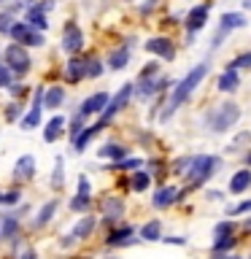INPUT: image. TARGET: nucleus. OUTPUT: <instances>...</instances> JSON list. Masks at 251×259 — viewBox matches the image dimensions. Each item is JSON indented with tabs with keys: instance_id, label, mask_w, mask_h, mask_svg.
<instances>
[{
	"instance_id": "51",
	"label": "nucleus",
	"mask_w": 251,
	"mask_h": 259,
	"mask_svg": "<svg viewBox=\"0 0 251 259\" xmlns=\"http://www.w3.org/2000/svg\"><path fill=\"white\" fill-rule=\"evenodd\" d=\"M243 159H246V165H248V167H251V149H248V151H246V154H243Z\"/></svg>"
},
{
	"instance_id": "38",
	"label": "nucleus",
	"mask_w": 251,
	"mask_h": 259,
	"mask_svg": "<svg viewBox=\"0 0 251 259\" xmlns=\"http://www.w3.org/2000/svg\"><path fill=\"white\" fill-rule=\"evenodd\" d=\"M103 73H105L103 62L97 57H87V78H100Z\"/></svg>"
},
{
	"instance_id": "16",
	"label": "nucleus",
	"mask_w": 251,
	"mask_h": 259,
	"mask_svg": "<svg viewBox=\"0 0 251 259\" xmlns=\"http://www.w3.org/2000/svg\"><path fill=\"white\" fill-rule=\"evenodd\" d=\"M100 210L105 216V224H113V222H119V219L124 216V200L116 197V194H108V197L100 200Z\"/></svg>"
},
{
	"instance_id": "17",
	"label": "nucleus",
	"mask_w": 251,
	"mask_h": 259,
	"mask_svg": "<svg viewBox=\"0 0 251 259\" xmlns=\"http://www.w3.org/2000/svg\"><path fill=\"white\" fill-rule=\"evenodd\" d=\"M87 78V57H76L73 54L68 65H65V81L68 84H78V81Z\"/></svg>"
},
{
	"instance_id": "23",
	"label": "nucleus",
	"mask_w": 251,
	"mask_h": 259,
	"mask_svg": "<svg viewBox=\"0 0 251 259\" xmlns=\"http://www.w3.org/2000/svg\"><path fill=\"white\" fill-rule=\"evenodd\" d=\"M133 235H135V230L130 224H124V227H119V230H113L105 243H108L111 248H116V246H133V243H135Z\"/></svg>"
},
{
	"instance_id": "26",
	"label": "nucleus",
	"mask_w": 251,
	"mask_h": 259,
	"mask_svg": "<svg viewBox=\"0 0 251 259\" xmlns=\"http://www.w3.org/2000/svg\"><path fill=\"white\" fill-rule=\"evenodd\" d=\"M238 87H240V76H238V70H232V68H227L222 76L216 78V89H219V92H235Z\"/></svg>"
},
{
	"instance_id": "25",
	"label": "nucleus",
	"mask_w": 251,
	"mask_h": 259,
	"mask_svg": "<svg viewBox=\"0 0 251 259\" xmlns=\"http://www.w3.org/2000/svg\"><path fill=\"white\" fill-rule=\"evenodd\" d=\"M62 130H65V116H62V113H54V116L46 121V130H44V141H46V143H54L57 138L62 135Z\"/></svg>"
},
{
	"instance_id": "49",
	"label": "nucleus",
	"mask_w": 251,
	"mask_h": 259,
	"mask_svg": "<svg viewBox=\"0 0 251 259\" xmlns=\"http://www.w3.org/2000/svg\"><path fill=\"white\" fill-rule=\"evenodd\" d=\"M205 197H208V200H222V192L211 189V192H205Z\"/></svg>"
},
{
	"instance_id": "2",
	"label": "nucleus",
	"mask_w": 251,
	"mask_h": 259,
	"mask_svg": "<svg viewBox=\"0 0 251 259\" xmlns=\"http://www.w3.org/2000/svg\"><path fill=\"white\" fill-rule=\"evenodd\" d=\"M238 119H240V105L232 103V100H227V103L216 105V108L208 113L205 124H208L211 133L222 135V133H227V130H232L235 124H238Z\"/></svg>"
},
{
	"instance_id": "6",
	"label": "nucleus",
	"mask_w": 251,
	"mask_h": 259,
	"mask_svg": "<svg viewBox=\"0 0 251 259\" xmlns=\"http://www.w3.org/2000/svg\"><path fill=\"white\" fill-rule=\"evenodd\" d=\"M246 24H248V22H246V16H243L240 11H227V14H222V19H219V30H216L214 40H211V52L222 49L224 38L230 35V32H235V30L246 27Z\"/></svg>"
},
{
	"instance_id": "50",
	"label": "nucleus",
	"mask_w": 251,
	"mask_h": 259,
	"mask_svg": "<svg viewBox=\"0 0 251 259\" xmlns=\"http://www.w3.org/2000/svg\"><path fill=\"white\" fill-rule=\"evenodd\" d=\"M154 6H157V0H149V3H146V6H141V11H143V14H149Z\"/></svg>"
},
{
	"instance_id": "7",
	"label": "nucleus",
	"mask_w": 251,
	"mask_h": 259,
	"mask_svg": "<svg viewBox=\"0 0 251 259\" xmlns=\"http://www.w3.org/2000/svg\"><path fill=\"white\" fill-rule=\"evenodd\" d=\"M173 84L168 76H162V73H157V76H143L138 78L135 84V97L138 100H151V97H157L159 92H165V89Z\"/></svg>"
},
{
	"instance_id": "36",
	"label": "nucleus",
	"mask_w": 251,
	"mask_h": 259,
	"mask_svg": "<svg viewBox=\"0 0 251 259\" xmlns=\"http://www.w3.org/2000/svg\"><path fill=\"white\" fill-rule=\"evenodd\" d=\"M62 184H65V159L57 157L54 173H52V186H54V189H62Z\"/></svg>"
},
{
	"instance_id": "52",
	"label": "nucleus",
	"mask_w": 251,
	"mask_h": 259,
	"mask_svg": "<svg viewBox=\"0 0 251 259\" xmlns=\"http://www.w3.org/2000/svg\"><path fill=\"white\" fill-rule=\"evenodd\" d=\"M222 259H243V256H238V254H224Z\"/></svg>"
},
{
	"instance_id": "41",
	"label": "nucleus",
	"mask_w": 251,
	"mask_h": 259,
	"mask_svg": "<svg viewBox=\"0 0 251 259\" xmlns=\"http://www.w3.org/2000/svg\"><path fill=\"white\" fill-rule=\"evenodd\" d=\"M235 232V224H232V219H224V222H219L214 227V238H222V235H232Z\"/></svg>"
},
{
	"instance_id": "24",
	"label": "nucleus",
	"mask_w": 251,
	"mask_h": 259,
	"mask_svg": "<svg viewBox=\"0 0 251 259\" xmlns=\"http://www.w3.org/2000/svg\"><path fill=\"white\" fill-rule=\"evenodd\" d=\"M127 154H130V149H127V146H121V143H116V141H111V143H105V146L97 149V157H100V159H111V162L124 159Z\"/></svg>"
},
{
	"instance_id": "3",
	"label": "nucleus",
	"mask_w": 251,
	"mask_h": 259,
	"mask_svg": "<svg viewBox=\"0 0 251 259\" xmlns=\"http://www.w3.org/2000/svg\"><path fill=\"white\" fill-rule=\"evenodd\" d=\"M219 167V157H214V154H197V157L192 159L189 170H186V181H189V186H184V189H194V186L205 184L211 176L216 173Z\"/></svg>"
},
{
	"instance_id": "8",
	"label": "nucleus",
	"mask_w": 251,
	"mask_h": 259,
	"mask_svg": "<svg viewBox=\"0 0 251 259\" xmlns=\"http://www.w3.org/2000/svg\"><path fill=\"white\" fill-rule=\"evenodd\" d=\"M8 35H11L14 44H22V46H35L38 49V46L46 44V35L40 30L32 27L30 22H14V27H11Z\"/></svg>"
},
{
	"instance_id": "9",
	"label": "nucleus",
	"mask_w": 251,
	"mask_h": 259,
	"mask_svg": "<svg viewBox=\"0 0 251 259\" xmlns=\"http://www.w3.org/2000/svg\"><path fill=\"white\" fill-rule=\"evenodd\" d=\"M60 46H62V52L65 54H78L81 49H84V32H81V27L73 19L65 22V27H62V38H60Z\"/></svg>"
},
{
	"instance_id": "13",
	"label": "nucleus",
	"mask_w": 251,
	"mask_h": 259,
	"mask_svg": "<svg viewBox=\"0 0 251 259\" xmlns=\"http://www.w3.org/2000/svg\"><path fill=\"white\" fill-rule=\"evenodd\" d=\"M44 95H46V89L44 87H38L35 89V95H32V105H30V111H27V116L22 119V130L24 133H30V130H35L40 124V116H44Z\"/></svg>"
},
{
	"instance_id": "18",
	"label": "nucleus",
	"mask_w": 251,
	"mask_h": 259,
	"mask_svg": "<svg viewBox=\"0 0 251 259\" xmlns=\"http://www.w3.org/2000/svg\"><path fill=\"white\" fill-rule=\"evenodd\" d=\"M57 210H60V200H46L44 205H40V210L35 213V219H32V230H44V227L54 219Z\"/></svg>"
},
{
	"instance_id": "21",
	"label": "nucleus",
	"mask_w": 251,
	"mask_h": 259,
	"mask_svg": "<svg viewBox=\"0 0 251 259\" xmlns=\"http://www.w3.org/2000/svg\"><path fill=\"white\" fill-rule=\"evenodd\" d=\"M251 189V167H240L230 178V194H243Z\"/></svg>"
},
{
	"instance_id": "43",
	"label": "nucleus",
	"mask_w": 251,
	"mask_h": 259,
	"mask_svg": "<svg viewBox=\"0 0 251 259\" xmlns=\"http://www.w3.org/2000/svg\"><path fill=\"white\" fill-rule=\"evenodd\" d=\"M22 119V103H11V105H8V108H6V121H19Z\"/></svg>"
},
{
	"instance_id": "22",
	"label": "nucleus",
	"mask_w": 251,
	"mask_h": 259,
	"mask_svg": "<svg viewBox=\"0 0 251 259\" xmlns=\"http://www.w3.org/2000/svg\"><path fill=\"white\" fill-rule=\"evenodd\" d=\"M130 49H133V44H124V46L113 49V52L108 54V60H105V65H108L111 70H124L127 62H130Z\"/></svg>"
},
{
	"instance_id": "56",
	"label": "nucleus",
	"mask_w": 251,
	"mask_h": 259,
	"mask_svg": "<svg viewBox=\"0 0 251 259\" xmlns=\"http://www.w3.org/2000/svg\"><path fill=\"white\" fill-rule=\"evenodd\" d=\"M248 259H251V256H248Z\"/></svg>"
},
{
	"instance_id": "42",
	"label": "nucleus",
	"mask_w": 251,
	"mask_h": 259,
	"mask_svg": "<svg viewBox=\"0 0 251 259\" xmlns=\"http://www.w3.org/2000/svg\"><path fill=\"white\" fill-rule=\"evenodd\" d=\"M11 81H14L11 68H8L6 62H0V89H8V87H11Z\"/></svg>"
},
{
	"instance_id": "33",
	"label": "nucleus",
	"mask_w": 251,
	"mask_h": 259,
	"mask_svg": "<svg viewBox=\"0 0 251 259\" xmlns=\"http://www.w3.org/2000/svg\"><path fill=\"white\" fill-rule=\"evenodd\" d=\"M22 202V192L19 189H0V208H14Z\"/></svg>"
},
{
	"instance_id": "31",
	"label": "nucleus",
	"mask_w": 251,
	"mask_h": 259,
	"mask_svg": "<svg viewBox=\"0 0 251 259\" xmlns=\"http://www.w3.org/2000/svg\"><path fill=\"white\" fill-rule=\"evenodd\" d=\"M141 240H146V243L162 240V224H159V219H151V222H146L141 227Z\"/></svg>"
},
{
	"instance_id": "54",
	"label": "nucleus",
	"mask_w": 251,
	"mask_h": 259,
	"mask_svg": "<svg viewBox=\"0 0 251 259\" xmlns=\"http://www.w3.org/2000/svg\"><path fill=\"white\" fill-rule=\"evenodd\" d=\"M243 227H246V230L251 232V219H246V222H243Z\"/></svg>"
},
{
	"instance_id": "37",
	"label": "nucleus",
	"mask_w": 251,
	"mask_h": 259,
	"mask_svg": "<svg viewBox=\"0 0 251 259\" xmlns=\"http://www.w3.org/2000/svg\"><path fill=\"white\" fill-rule=\"evenodd\" d=\"M192 159H194V154H184V157H178V159L173 162V167H170V173H173V176H186V170H189Z\"/></svg>"
},
{
	"instance_id": "34",
	"label": "nucleus",
	"mask_w": 251,
	"mask_h": 259,
	"mask_svg": "<svg viewBox=\"0 0 251 259\" xmlns=\"http://www.w3.org/2000/svg\"><path fill=\"white\" fill-rule=\"evenodd\" d=\"M138 167H143V159H138V157H124L108 165V170H138Z\"/></svg>"
},
{
	"instance_id": "46",
	"label": "nucleus",
	"mask_w": 251,
	"mask_h": 259,
	"mask_svg": "<svg viewBox=\"0 0 251 259\" xmlns=\"http://www.w3.org/2000/svg\"><path fill=\"white\" fill-rule=\"evenodd\" d=\"M8 92H11V97H22L27 92V84H14V87H8Z\"/></svg>"
},
{
	"instance_id": "39",
	"label": "nucleus",
	"mask_w": 251,
	"mask_h": 259,
	"mask_svg": "<svg viewBox=\"0 0 251 259\" xmlns=\"http://www.w3.org/2000/svg\"><path fill=\"white\" fill-rule=\"evenodd\" d=\"M14 22H16V14L8 11V8H3V11H0V32H3V35H8V32H11V27H14Z\"/></svg>"
},
{
	"instance_id": "4",
	"label": "nucleus",
	"mask_w": 251,
	"mask_h": 259,
	"mask_svg": "<svg viewBox=\"0 0 251 259\" xmlns=\"http://www.w3.org/2000/svg\"><path fill=\"white\" fill-rule=\"evenodd\" d=\"M6 65L11 68L14 73V78H24L30 73L32 68V60H30V54H27V46H22V44H11V46H6Z\"/></svg>"
},
{
	"instance_id": "29",
	"label": "nucleus",
	"mask_w": 251,
	"mask_h": 259,
	"mask_svg": "<svg viewBox=\"0 0 251 259\" xmlns=\"http://www.w3.org/2000/svg\"><path fill=\"white\" fill-rule=\"evenodd\" d=\"M130 186H133V192H146L151 186V173L149 170H143V167H138V170H133V178H130Z\"/></svg>"
},
{
	"instance_id": "19",
	"label": "nucleus",
	"mask_w": 251,
	"mask_h": 259,
	"mask_svg": "<svg viewBox=\"0 0 251 259\" xmlns=\"http://www.w3.org/2000/svg\"><path fill=\"white\" fill-rule=\"evenodd\" d=\"M176 200H178V189H176V186H159V189L154 192V197H151V205L157 210H165V208L173 205Z\"/></svg>"
},
{
	"instance_id": "32",
	"label": "nucleus",
	"mask_w": 251,
	"mask_h": 259,
	"mask_svg": "<svg viewBox=\"0 0 251 259\" xmlns=\"http://www.w3.org/2000/svg\"><path fill=\"white\" fill-rule=\"evenodd\" d=\"M235 243H238V238H232V235H222V238L214 240V246H211V254H214V259H222L224 251H230Z\"/></svg>"
},
{
	"instance_id": "48",
	"label": "nucleus",
	"mask_w": 251,
	"mask_h": 259,
	"mask_svg": "<svg viewBox=\"0 0 251 259\" xmlns=\"http://www.w3.org/2000/svg\"><path fill=\"white\" fill-rule=\"evenodd\" d=\"M19 259H38V254H35V251H32V248H24Z\"/></svg>"
},
{
	"instance_id": "14",
	"label": "nucleus",
	"mask_w": 251,
	"mask_h": 259,
	"mask_svg": "<svg viewBox=\"0 0 251 259\" xmlns=\"http://www.w3.org/2000/svg\"><path fill=\"white\" fill-rule=\"evenodd\" d=\"M108 100H111V95L100 89V92H92L89 97H84L81 105H78V111L84 113V116H100V113L105 111V105H108Z\"/></svg>"
},
{
	"instance_id": "40",
	"label": "nucleus",
	"mask_w": 251,
	"mask_h": 259,
	"mask_svg": "<svg viewBox=\"0 0 251 259\" xmlns=\"http://www.w3.org/2000/svg\"><path fill=\"white\" fill-rule=\"evenodd\" d=\"M227 68H232V70L251 68V52H243V54H238V57H232V60L227 62Z\"/></svg>"
},
{
	"instance_id": "44",
	"label": "nucleus",
	"mask_w": 251,
	"mask_h": 259,
	"mask_svg": "<svg viewBox=\"0 0 251 259\" xmlns=\"http://www.w3.org/2000/svg\"><path fill=\"white\" fill-rule=\"evenodd\" d=\"M240 213H251V197H248V200H243V202H238L235 208L227 210V216H240Z\"/></svg>"
},
{
	"instance_id": "47",
	"label": "nucleus",
	"mask_w": 251,
	"mask_h": 259,
	"mask_svg": "<svg viewBox=\"0 0 251 259\" xmlns=\"http://www.w3.org/2000/svg\"><path fill=\"white\" fill-rule=\"evenodd\" d=\"M165 243H170V246H186V238H181V235H170V238H162Z\"/></svg>"
},
{
	"instance_id": "10",
	"label": "nucleus",
	"mask_w": 251,
	"mask_h": 259,
	"mask_svg": "<svg viewBox=\"0 0 251 259\" xmlns=\"http://www.w3.org/2000/svg\"><path fill=\"white\" fill-rule=\"evenodd\" d=\"M89 205H92V184H89V178L81 173L78 176V189L70 197V210L73 213H87Z\"/></svg>"
},
{
	"instance_id": "55",
	"label": "nucleus",
	"mask_w": 251,
	"mask_h": 259,
	"mask_svg": "<svg viewBox=\"0 0 251 259\" xmlns=\"http://www.w3.org/2000/svg\"><path fill=\"white\" fill-rule=\"evenodd\" d=\"M0 3H3V0H0Z\"/></svg>"
},
{
	"instance_id": "20",
	"label": "nucleus",
	"mask_w": 251,
	"mask_h": 259,
	"mask_svg": "<svg viewBox=\"0 0 251 259\" xmlns=\"http://www.w3.org/2000/svg\"><path fill=\"white\" fill-rule=\"evenodd\" d=\"M16 240L19 238V216L14 213H3L0 216V240Z\"/></svg>"
},
{
	"instance_id": "27",
	"label": "nucleus",
	"mask_w": 251,
	"mask_h": 259,
	"mask_svg": "<svg viewBox=\"0 0 251 259\" xmlns=\"http://www.w3.org/2000/svg\"><path fill=\"white\" fill-rule=\"evenodd\" d=\"M100 130H103L100 124H89V127H84V130L78 133V138L73 141V151H76V154H81V151L87 149V143L92 141V138H95L97 133H100Z\"/></svg>"
},
{
	"instance_id": "35",
	"label": "nucleus",
	"mask_w": 251,
	"mask_h": 259,
	"mask_svg": "<svg viewBox=\"0 0 251 259\" xmlns=\"http://www.w3.org/2000/svg\"><path fill=\"white\" fill-rule=\"evenodd\" d=\"M84 119H87V116H84L81 111H76V113L70 116V130H68V135H70V143L76 141V138H78V133L87 127V124H84Z\"/></svg>"
},
{
	"instance_id": "45",
	"label": "nucleus",
	"mask_w": 251,
	"mask_h": 259,
	"mask_svg": "<svg viewBox=\"0 0 251 259\" xmlns=\"http://www.w3.org/2000/svg\"><path fill=\"white\" fill-rule=\"evenodd\" d=\"M157 73H159V65H157V62H146V68L141 70V76H138V78H143V76H157Z\"/></svg>"
},
{
	"instance_id": "28",
	"label": "nucleus",
	"mask_w": 251,
	"mask_h": 259,
	"mask_svg": "<svg viewBox=\"0 0 251 259\" xmlns=\"http://www.w3.org/2000/svg\"><path fill=\"white\" fill-rule=\"evenodd\" d=\"M95 227H97V219L95 216H81L78 222H76V227H73V235H76L78 240H87L89 235L95 232Z\"/></svg>"
},
{
	"instance_id": "11",
	"label": "nucleus",
	"mask_w": 251,
	"mask_h": 259,
	"mask_svg": "<svg viewBox=\"0 0 251 259\" xmlns=\"http://www.w3.org/2000/svg\"><path fill=\"white\" fill-rule=\"evenodd\" d=\"M208 14H211V0L208 3H197L192 6L189 11H186V32H189V38L194 35V32H200L202 27L208 24Z\"/></svg>"
},
{
	"instance_id": "5",
	"label": "nucleus",
	"mask_w": 251,
	"mask_h": 259,
	"mask_svg": "<svg viewBox=\"0 0 251 259\" xmlns=\"http://www.w3.org/2000/svg\"><path fill=\"white\" fill-rule=\"evenodd\" d=\"M133 95H135V84H124V87H121L119 92H116V95H113L111 100H108V105H105V111L100 113V119H97V124H100V127L111 124V121H113V119H116L121 111L127 108V103H130V97H133Z\"/></svg>"
},
{
	"instance_id": "1",
	"label": "nucleus",
	"mask_w": 251,
	"mask_h": 259,
	"mask_svg": "<svg viewBox=\"0 0 251 259\" xmlns=\"http://www.w3.org/2000/svg\"><path fill=\"white\" fill-rule=\"evenodd\" d=\"M208 70H211V65H208V62H197L194 68L186 70V76L178 81V84L173 87V92H170V100H168V105H165V111L159 113V119H162V121H170V119L176 116V111L181 108V105L194 95V89H197L202 81H205Z\"/></svg>"
},
{
	"instance_id": "12",
	"label": "nucleus",
	"mask_w": 251,
	"mask_h": 259,
	"mask_svg": "<svg viewBox=\"0 0 251 259\" xmlns=\"http://www.w3.org/2000/svg\"><path fill=\"white\" fill-rule=\"evenodd\" d=\"M143 49H146L149 54L159 57V60H165V62H173V60H176V46H173V40L165 38V35L149 38V40L143 44Z\"/></svg>"
},
{
	"instance_id": "53",
	"label": "nucleus",
	"mask_w": 251,
	"mask_h": 259,
	"mask_svg": "<svg viewBox=\"0 0 251 259\" xmlns=\"http://www.w3.org/2000/svg\"><path fill=\"white\" fill-rule=\"evenodd\" d=\"M243 8H246V11H251V0H243Z\"/></svg>"
},
{
	"instance_id": "30",
	"label": "nucleus",
	"mask_w": 251,
	"mask_h": 259,
	"mask_svg": "<svg viewBox=\"0 0 251 259\" xmlns=\"http://www.w3.org/2000/svg\"><path fill=\"white\" fill-rule=\"evenodd\" d=\"M62 103H65V87H49L46 95H44V105H46V108L57 111Z\"/></svg>"
},
{
	"instance_id": "15",
	"label": "nucleus",
	"mask_w": 251,
	"mask_h": 259,
	"mask_svg": "<svg viewBox=\"0 0 251 259\" xmlns=\"http://www.w3.org/2000/svg\"><path fill=\"white\" fill-rule=\"evenodd\" d=\"M35 167H38V159L32 157V154H22V157L14 162L11 178L14 181H30V178L35 176Z\"/></svg>"
}]
</instances>
